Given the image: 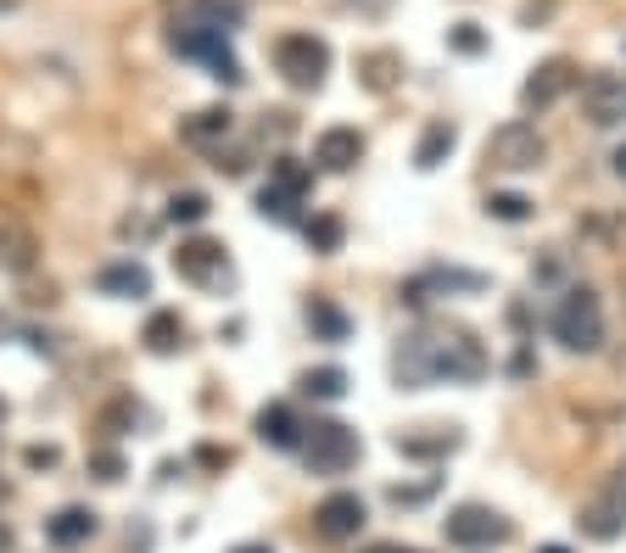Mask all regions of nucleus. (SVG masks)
<instances>
[{
  "label": "nucleus",
  "mask_w": 626,
  "mask_h": 553,
  "mask_svg": "<svg viewBox=\"0 0 626 553\" xmlns=\"http://www.w3.org/2000/svg\"><path fill=\"white\" fill-rule=\"evenodd\" d=\"M392 375L403 392H425L436 381H481L487 375V352L470 330H414L403 336V347L392 352Z\"/></svg>",
  "instance_id": "1"
},
{
  "label": "nucleus",
  "mask_w": 626,
  "mask_h": 553,
  "mask_svg": "<svg viewBox=\"0 0 626 553\" xmlns=\"http://www.w3.org/2000/svg\"><path fill=\"white\" fill-rule=\"evenodd\" d=\"M168 45L179 56H191V62H208L219 84H241L246 78L241 62H235V51H230V29H219L213 18H202L197 7H185V0H179V12L168 18Z\"/></svg>",
  "instance_id": "2"
},
{
  "label": "nucleus",
  "mask_w": 626,
  "mask_h": 553,
  "mask_svg": "<svg viewBox=\"0 0 626 553\" xmlns=\"http://www.w3.org/2000/svg\"><path fill=\"white\" fill-rule=\"evenodd\" d=\"M549 325H554V341L565 352H598L604 347V308H598V297L587 286H571L554 302V319Z\"/></svg>",
  "instance_id": "3"
},
{
  "label": "nucleus",
  "mask_w": 626,
  "mask_h": 553,
  "mask_svg": "<svg viewBox=\"0 0 626 553\" xmlns=\"http://www.w3.org/2000/svg\"><path fill=\"white\" fill-rule=\"evenodd\" d=\"M173 274H179L185 286H197V291H230V286H235V263H230L224 241H213V235H191V241H179V252H173Z\"/></svg>",
  "instance_id": "4"
},
{
  "label": "nucleus",
  "mask_w": 626,
  "mask_h": 553,
  "mask_svg": "<svg viewBox=\"0 0 626 553\" xmlns=\"http://www.w3.org/2000/svg\"><path fill=\"white\" fill-rule=\"evenodd\" d=\"M297 453L308 458V476H347L358 465V430L341 425V419H314L303 430Z\"/></svg>",
  "instance_id": "5"
},
{
  "label": "nucleus",
  "mask_w": 626,
  "mask_h": 553,
  "mask_svg": "<svg viewBox=\"0 0 626 553\" xmlns=\"http://www.w3.org/2000/svg\"><path fill=\"white\" fill-rule=\"evenodd\" d=\"M543 157H549V140L537 135L526 118H509V124H498L487 135V162L498 173H531V168H543Z\"/></svg>",
  "instance_id": "6"
},
{
  "label": "nucleus",
  "mask_w": 626,
  "mask_h": 553,
  "mask_svg": "<svg viewBox=\"0 0 626 553\" xmlns=\"http://www.w3.org/2000/svg\"><path fill=\"white\" fill-rule=\"evenodd\" d=\"M275 73L291 89H319L330 73V45L319 34H280L275 40Z\"/></svg>",
  "instance_id": "7"
},
{
  "label": "nucleus",
  "mask_w": 626,
  "mask_h": 553,
  "mask_svg": "<svg viewBox=\"0 0 626 553\" xmlns=\"http://www.w3.org/2000/svg\"><path fill=\"white\" fill-rule=\"evenodd\" d=\"M576 531L587 542H620L626 536V470H615L582 509H576Z\"/></svg>",
  "instance_id": "8"
},
{
  "label": "nucleus",
  "mask_w": 626,
  "mask_h": 553,
  "mask_svg": "<svg viewBox=\"0 0 626 553\" xmlns=\"http://www.w3.org/2000/svg\"><path fill=\"white\" fill-rule=\"evenodd\" d=\"M442 531H447V542H459V547H503L514 536V525L498 509H487V503H459L454 514L442 520Z\"/></svg>",
  "instance_id": "9"
},
{
  "label": "nucleus",
  "mask_w": 626,
  "mask_h": 553,
  "mask_svg": "<svg viewBox=\"0 0 626 553\" xmlns=\"http://www.w3.org/2000/svg\"><path fill=\"white\" fill-rule=\"evenodd\" d=\"M582 84V73H576V62H565V56H554V62H543L526 84H520V107L526 113H549L560 96H571V89Z\"/></svg>",
  "instance_id": "10"
},
{
  "label": "nucleus",
  "mask_w": 626,
  "mask_h": 553,
  "mask_svg": "<svg viewBox=\"0 0 626 553\" xmlns=\"http://www.w3.org/2000/svg\"><path fill=\"white\" fill-rule=\"evenodd\" d=\"M364 520H370V509H364V498H358V492H330V498L314 509V531H319L325 542L358 536V531H364Z\"/></svg>",
  "instance_id": "11"
},
{
  "label": "nucleus",
  "mask_w": 626,
  "mask_h": 553,
  "mask_svg": "<svg viewBox=\"0 0 626 553\" xmlns=\"http://www.w3.org/2000/svg\"><path fill=\"white\" fill-rule=\"evenodd\" d=\"M34 257H40V235L29 230V219L12 213V208H0V268H7V274H29Z\"/></svg>",
  "instance_id": "12"
},
{
  "label": "nucleus",
  "mask_w": 626,
  "mask_h": 553,
  "mask_svg": "<svg viewBox=\"0 0 626 553\" xmlns=\"http://www.w3.org/2000/svg\"><path fill=\"white\" fill-rule=\"evenodd\" d=\"M587 124L593 129H609V124H620L626 118V73H598L593 84H587Z\"/></svg>",
  "instance_id": "13"
},
{
  "label": "nucleus",
  "mask_w": 626,
  "mask_h": 553,
  "mask_svg": "<svg viewBox=\"0 0 626 553\" xmlns=\"http://www.w3.org/2000/svg\"><path fill=\"white\" fill-rule=\"evenodd\" d=\"M230 135H235V113H230V107H202V113H191V118H179V140L197 146V151H213V146H224Z\"/></svg>",
  "instance_id": "14"
},
{
  "label": "nucleus",
  "mask_w": 626,
  "mask_h": 553,
  "mask_svg": "<svg viewBox=\"0 0 626 553\" xmlns=\"http://www.w3.org/2000/svg\"><path fill=\"white\" fill-rule=\"evenodd\" d=\"M358 157H364V135L347 129V124H336V129H325L314 140V162L325 173H347V168H358Z\"/></svg>",
  "instance_id": "15"
},
{
  "label": "nucleus",
  "mask_w": 626,
  "mask_h": 553,
  "mask_svg": "<svg viewBox=\"0 0 626 553\" xmlns=\"http://www.w3.org/2000/svg\"><path fill=\"white\" fill-rule=\"evenodd\" d=\"M431 291H487V274H465V268H431V274H420V280H409V286H403V302L425 308V302H431Z\"/></svg>",
  "instance_id": "16"
},
{
  "label": "nucleus",
  "mask_w": 626,
  "mask_h": 553,
  "mask_svg": "<svg viewBox=\"0 0 626 553\" xmlns=\"http://www.w3.org/2000/svg\"><path fill=\"white\" fill-rule=\"evenodd\" d=\"M96 291H102V297H118V302L151 297V268H146V263H135V257H124V263H107V268L96 274Z\"/></svg>",
  "instance_id": "17"
},
{
  "label": "nucleus",
  "mask_w": 626,
  "mask_h": 553,
  "mask_svg": "<svg viewBox=\"0 0 626 553\" xmlns=\"http://www.w3.org/2000/svg\"><path fill=\"white\" fill-rule=\"evenodd\" d=\"M303 419H297V408H286V403H268L263 414H257V442L263 447H275V453H297L303 447Z\"/></svg>",
  "instance_id": "18"
},
{
  "label": "nucleus",
  "mask_w": 626,
  "mask_h": 553,
  "mask_svg": "<svg viewBox=\"0 0 626 553\" xmlns=\"http://www.w3.org/2000/svg\"><path fill=\"white\" fill-rule=\"evenodd\" d=\"M96 509H84V503H67V509H56L51 520H45V542L51 547H84L89 536H96Z\"/></svg>",
  "instance_id": "19"
},
{
  "label": "nucleus",
  "mask_w": 626,
  "mask_h": 553,
  "mask_svg": "<svg viewBox=\"0 0 626 553\" xmlns=\"http://www.w3.org/2000/svg\"><path fill=\"white\" fill-rule=\"evenodd\" d=\"M454 146H459V129L447 124V118L425 124V135H420V146H414V168H420V173L442 168V162H447V151H454Z\"/></svg>",
  "instance_id": "20"
},
{
  "label": "nucleus",
  "mask_w": 626,
  "mask_h": 553,
  "mask_svg": "<svg viewBox=\"0 0 626 553\" xmlns=\"http://www.w3.org/2000/svg\"><path fill=\"white\" fill-rule=\"evenodd\" d=\"M303 319H308V330H314V341H347L352 336V319L330 302V297H308V308H303Z\"/></svg>",
  "instance_id": "21"
},
{
  "label": "nucleus",
  "mask_w": 626,
  "mask_h": 553,
  "mask_svg": "<svg viewBox=\"0 0 626 553\" xmlns=\"http://www.w3.org/2000/svg\"><path fill=\"white\" fill-rule=\"evenodd\" d=\"M140 341H146V352L168 358V352H179V347H185V319H179L173 308H162V313H151V319H146Z\"/></svg>",
  "instance_id": "22"
},
{
  "label": "nucleus",
  "mask_w": 626,
  "mask_h": 553,
  "mask_svg": "<svg viewBox=\"0 0 626 553\" xmlns=\"http://www.w3.org/2000/svg\"><path fill=\"white\" fill-rule=\"evenodd\" d=\"M303 202H308V196L286 191V184H275V179L257 191V213H263L268 224H303Z\"/></svg>",
  "instance_id": "23"
},
{
  "label": "nucleus",
  "mask_w": 626,
  "mask_h": 553,
  "mask_svg": "<svg viewBox=\"0 0 626 553\" xmlns=\"http://www.w3.org/2000/svg\"><path fill=\"white\" fill-rule=\"evenodd\" d=\"M303 392L319 397V403H341V397H347V369H336V363L308 369V375H303Z\"/></svg>",
  "instance_id": "24"
},
{
  "label": "nucleus",
  "mask_w": 626,
  "mask_h": 553,
  "mask_svg": "<svg viewBox=\"0 0 626 553\" xmlns=\"http://www.w3.org/2000/svg\"><path fill=\"white\" fill-rule=\"evenodd\" d=\"M208 213H213V202H208L202 191H173V196H168V219H173V224H202Z\"/></svg>",
  "instance_id": "25"
},
{
  "label": "nucleus",
  "mask_w": 626,
  "mask_h": 553,
  "mask_svg": "<svg viewBox=\"0 0 626 553\" xmlns=\"http://www.w3.org/2000/svg\"><path fill=\"white\" fill-rule=\"evenodd\" d=\"M303 235H308V246H314V252H341V235H347V230H341V219H336V213H319V219H308V224H303Z\"/></svg>",
  "instance_id": "26"
},
{
  "label": "nucleus",
  "mask_w": 626,
  "mask_h": 553,
  "mask_svg": "<svg viewBox=\"0 0 626 553\" xmlns=\"http://www.w3.org/2000/svg\"><path fill=\"white\" fill-rule=\"evenodd\" d=\"M268 179H275V184H286V191H297V196H308V184H314V168H303L297 157H275V168H268Z\"/></svg>",
  "instance_id": "27"
},
{
  "label": "nucleus",
  "mask_w": 626,
  "mask_h": 553,
  "mask_svg": "<svg viewBox=\"0 0 626 553\" xmlns=\"http://www.w3.org/2000/svg\"><path fill=\"white\" fill-rule=\"evenodd\" d=\"M487 213L503 219V224H526V219H531V202H526L520 191H492V196H487Z\"/></svg>",
  "instance_id": "28"
},
{
  "label": "nucleus",
  "mask_w": 626,
  "mask_h": 553,
  "mask_svg": "<svg viewBox=\"0 0 626 553\" xmlns=\"http://www.w3.org/2000/svg\"><path fill=\"white\" fill-rule=\"evenodd\" d=\"M358 67H364V84H370V89H392V67H397V56H392V51H375V56H364Z\"/></svg>",
  "instance_id": "29"
},
{
  "label": "nucleus",
  "mask_w": 626,
  "mask_h": 553,
  "mask_svg": "<svg viewBox=\"0 0 626 553\" xmlns=\"http://www.w3.org/2000/svg\"><path fill=\"white\" fill-rule=\"evenodd\" d=\"M89 476L96 481H124V453L118 447H96L89 453Z\"/></svg>",
  "instance_id": "30"
},
{
  "label": "nucleus",
  "mask_w": 626,
  "mask_h": 553,
  "mask_svg": "<svg viewBox=\"0 0 626 553\" xmlns=\"http://www.w3.org/2000/svg\"><path fill=\"white\" fill-rule=\"evenodd\" d=\"M454 51H465V56H481V51H487V34H481L476 23H459V29H454Z\"/></svg>",
  "instance_id": "31"
},
{
  "label": "nucleus",
  "mask_w": 626,
  "mask_h": 553,
  "mask_svg": "<svg viewBox=\"0 0 626 553\" xmlns=\"http://www.w3.org/2000/svg\"><path fill=\"white\" fill-rule=\"evenodd\" d=\"M347 7H352V12H364V18H381L392 0H347Z\"/></svg>",
  "instance_id": "32"
},
{
  "label": "nucleus",
  "mask_w": 626,
  "mask_h": 553,
  "mask_svg": "<svg viewBox=\"0 0 626 553\" xmlns=\"http://www.w3.org/2000/svg\"><path fill=\"white\" fill-rule=\"evenodd\" d=\"M29 465H56V447H29Z\"/></svg>",
  "instance_id": "33"
},
{
  "label": "nucleus",
  "mask_w": 626,
  "mask_h": 553,
  "mask_svg": "<svg viewBox=\"0 0 626 553\" xmlns=\"http://www.w3.org/2000/svg\"><path fill=\"white\" fill-rule=\"evenodd\" d=\"M364 553H420V547H403V542H375V547H364Z\"/></svg>",
  "instance_id": "34"
},
{
  "label": "nucleus",
  "mask_w": 626,
  "mask_h": 553,
  "mask_svg": "<svg viewBox=\"0 0 626 553\" xmlns=\"http://www.w3.org/2000/svg\"><path fill=\"white\" fill-rule=\"evenodd\" d=\"M230 553H275V547H268V542H235Z\"/></svg>",
  "instance_id": "35"
},
{
  "label": "nucleus",
  "mask_w": 626,
  "mask_h": 553,
  "mask_svg": "<svg viewBox=\"0 0 626 553\" xmlns=\"http://www.w3.org/2000/svg\"><path fill=\"white\" fill-rule=\"evenodd\" d=\"M0 553H12V525L0 520Z\"/></svg>",
  "instance_id": "36"
},
{
  "label": "nucleus",
  "mask_w": 626,
  "mask_h": 553,
  "mask_svg": "<svg viewBox=\"0 0 626 553\" xmlns=\"http://www.w3.org/2000/svg\"><path fill=\"white\" fill-rule=\"evenodd\" d=\"M615 173H620V179H626V146H620V151H615Z\"/></svg>",
  "instance_id": "37"
},
{
  "label": "nucleus",
  "mask_w": 626,
  "mask_h": 553,
  "mask_svg": "<svg viewBox=\"0 0 626 553\" xmlns=\"http://www.w3.org/2000/svg\"><path fill=\"white\" fill-rule=\"evenodd\" d=\"M537 553H571V547H560V542H549V547H537Z\"/></svg>",
  "instance_id": "38"
},
{
  "label": "nucleus",
  "mask_w": 626,
  "mask_h": 553,
  "mask_svg": "<svg viewBox=\"0 0 626 553\" xmlns=\"http://www.w3.org/2000/svg\"><path fill=\"white\" fill-rule=\"evenodd\" d=\"M0 419H7V397H0Z\"/></svg>",
  "instance_id": "39"
}]
</instances>
